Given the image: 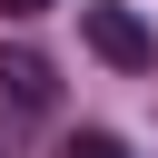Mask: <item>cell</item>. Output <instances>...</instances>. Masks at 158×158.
Listing matches in <instances>:
<instances>
[{"label": "cell", "instance_id": "cell-3", "mask_svg": "<svg viewBox=\"0 0 158 158\" xmlns=\"http://www.w3.org/2000/svg\"><path fill=\"white\" fill-rule=\"evenodd\" d=\"M59 158H128V148H118V138H109V128H79V138H69V148H59Z\"/></svg>", "mask_w": 158, "mask_h": 158}, {"label": "cell", "instance_id": "cell-2", "mask_svg": "<svg viewBox=\"0 0 158 158\" xmlns=\"http://www.w3.org/2000/svg\"><path fill=\"white\" fill-rule=\"evenodd\" d=\"M79 40H89L109 69H158V30H148L128 0H89V10H79Z\"/></svg>", "mask_w": 158, "mask_h": 158}, {"label": "cell", "instance_id": "cell-4", "mask_svg": "<svg viewBox=\"0 0 158 158\" xmlns=\"http://www.w3.org/2000/svg\"><path fill=\"white\" fill-rule=\"evenodd\" d=\"M40 10H59V0H0V20H40Z\"/></svg>", "mask_w": 158, "mask_h": 158}, {"label": "cell", "instance_id": "cell-1", "mask_svg": "<svg viewBox=\"0 0 158 158\" xmlns=\"http://www.w3.org/2000/svg\"><path fill=\"white\" fill-rule=\"evenodd\" d=\"M49 109H59V69H49L40 49H0V158H10Z\"/></svg>", "mask_w": 158, "mask_h": 158}]
</instances>
